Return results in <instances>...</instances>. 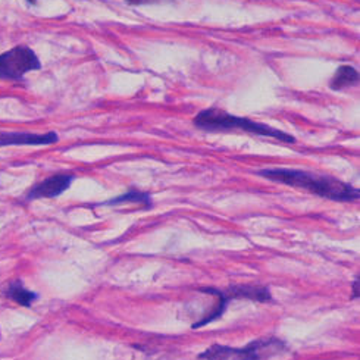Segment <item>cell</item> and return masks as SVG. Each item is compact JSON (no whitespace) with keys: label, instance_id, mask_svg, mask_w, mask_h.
<instances>
[{"label":"cell","instance_id":"5b68a950","mask_svg":"<svg viewBox=\"0 0 360 360\" xmlns=\"http://www.w3.org/2000/svg\"><path fill=\"white\" fill-rule=\"evenodd\" d=\"M74 179L75 176L71 174H56V175L49 176L44 179V181L36 184L28 191L27 200L58 198V195H60L71 187Z\"/></svg>","mask_w":360,"mask_h":360},{"label":"cell","instance_id":"30bf717a","mask_svg":"<svg viewBox=\"0 0 360 360\" xmlns=\"http://www.w3.org/2000/svg\"><path fill=\"white\" fill-rule=\"evenodd\" d=\"M5 296L21 306H25V307H30L32 304V302L37 300V294L27 290L22 285V283L18 280L9 284V287L5 290Z\"/></svg>","mask_w":360,"mask_h":360},{"label":"cell","instance_id":"6da1fadb","mask_svg":"<svg viewBox=\"0 0 360 360\" xmlns=\"http://www.w3.org/2000/svg\"><path fill=\"white\" fill-rule=\"evenodd\" d=\"M257 175L275 183H281L294 188H302L314 193L319 198L335 200V202H354L359 200L360 191L353 186L340 181L334 176L316 175L312 172H306L300 169H288V168H274V169H262L257 171Z\"/></svg>","mask_w":360,"mask_h":360},{"label":"cell","instance_id":"3957f363","mask_svg":"<svg viewBox=\"0 0 360 360\" xmlns=\"http://www.w3.org/2000/svg\"><path fill=\"white\" fill-rule=\"evenodd\" d=\"M287 345L275 337L266 340H256L241 349L226 346H212L199 354L205 360H266L287 353Z\"/></svg>","mask_w":360,"mask_h":360},{"label":"cell","instance_id":"52a82bcc","mask_svg":"<svg viewBox=\"0 0 360 360\" xmlns=\"http://www.w3.org/2000/svg\"><path fill=\"white\" fill-rule=\"evenodd\" d=\"M224 296L226 300H234V299H248L253 302H271V292L265 287H252V285H237V287H230L226 290H222Z\"/></svg>","mask_w":360,"mask_h":360},{"label":"cell","instance_id":"7c38bea8","mask_svg":"<svg viewBox=\"0 0 360 360\" xmlns=\"http://www.w3.org/2000/svg\"><path fill=\"white\" fill-rule=\"evenodd\" d=\"M353 296H352V299L353 300H356V299H359V278L357 280H354V283H353Z\"/></svg>","mask_w":360,"mask_h":360},{"label":"cell","instance_id":"ba28073f","mask_svg":"<svg viewBox=\"0 0 360 360\" xmlns=\"http://www.w3.org/2000/svg\"><path fill=\"white\" fill-rule=\"evenodd\" d=\"M359 71L350 65H341L335 71L334 77L330 81V89L334 91H341L345 89H350L359 84Z\"/></svg>","mask_w":360,"mask_h":360},{"label":"cell","instance_id":"8992f818","mask_svg":"<svg viewBox=\"0 0 360 360\" xmlns=\"http://www.w3.org/2000/svg\"><path fill=\"white\" fill-rule=\"evenodd\" d=\"M59 141V137L53 131L46 134L31 133H5L0 131V147L6 146H49Z\"/></svg>","mask_w":360,"mask_h":360},{"label":"cell","instance_id":"8fae6325","mask_svg":"<svg viewBox=\"0 0 360 360\" xmlns=\"http://www.w3.org/2000/svg\"><path fill=\"white\" fill-rule=\"evenodd\" d=\"M125 2L131 6H141V5L158 4V2H160V0H125Z\"/></svg>","mask_w":360,"mask_h":360},{"label":"cell","instance_id":"7a4b0ae2","mask_svg":"<svg viewBox=\"0 0 360 360\" xmlns=\"http://www.w3.org/2000/svg\"><path fill=\"white\" fill-rule=\"evenodd\" d=\"M194 127H198L203 131H231V129H241L249 134H255L259 137H271L283 143H296V139L292 136L284 133L281 129L272 128L269 125L255 122L249 118L244 117H236L233 113H228L225 110H221L218 108H209L200 110L198 115L193 120Z\"/></svg>","mask_w":360,"mask_h":360},{"label":"cell","instance_id":"277c9868","mask_svg":"<svg viewBox=\"0 0 360 360\" xmlns=\"http://www.w3.org/2000/svg\"><path fill=\"white\" fill-rule=\"evenodd\" d=\"M41 70V62L28 46H15L0 55V79H22L28 72Z\"/></svg>","mask_w":360,"mask_h":360},{"label":"cell","instance_id":"9c48e42d","mask_svg":"<svg viewBox=\"0 0 360 360\" xmlns=\"http://www.w3.org/2000/svg\"><path fill=\"white\" fill-rule=\"evenodd\" d=\"M124 203H139V205H143L147 209H150L153 206L152 198H150L149 193L139 191V190H134V188H131L129 191H127L125 194L118 195V198H115V199H109L102 205L103 206H118V205H124Z\"/></svg>","mask_w":360,"mask_h":360}]
</instances>
